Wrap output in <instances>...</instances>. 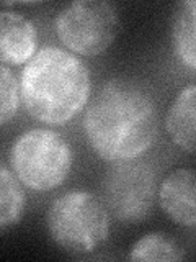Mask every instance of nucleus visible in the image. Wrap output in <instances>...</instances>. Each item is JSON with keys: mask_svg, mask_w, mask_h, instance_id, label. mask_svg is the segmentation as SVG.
Here are the masks:
<instances>
[{"mask_svg": "<svg viewBox=\"0 0 196 262\" xmlns=\"http://www.w3.org/2000/svg\"><path fill=\"white\" fill-rule=\"evenodd\" d=\"M85 106L84 133L100 159L133 161L154 146L157 106L149 90L134 79H110Z\"/></svg>", "mask_w": 196, "mask_h": 262, "instance_id": "nucleus-1", "label": "nucleus"}, {"mask_svg": "<svg viewBox=\"0 0 196 262\" xmlns=\"http://www.w3.org/2000/svg\"><path fill=\"white\" fill-rule=\"evenodd\" d=\"M20 103L31 118L61 126L85 108L92 94L87 64L57 46H44L23 66Z\"/></svg>", "mask_w": 196, "mask_h": 262, "instance_id": "nucleus-2", "label": "nucleus"}, {"mask_svg": "<svg viewBox=\"0 0 196 262\" xmlns=\"http://www.w3.org/2000/svg\"><path fill=\"white\" fill-rule=\"evenodd\" d=\"M46 231L61 251L87 256L98 251L111 233V215L100 196L88 190H69L49 203Z\"/></svg>", "mask_w": 196, "mask_h": 262, "instance_id": "nucleus-3", "label": "nucleus"}, {"mask_svg": "<svg viewBox=\"0 0 196 262\" xmlns=\"http://www.w3.org/2000/svg\"><path fill=\"white\" fill-rule=\"evenodd\" d=\"M8 164L23 187L51 192L67 180L74 152L69 141L49 128H33L12 143Z\"/></svg>", "mask_w": 196, "mask_h": 262, "instance_id": "nucleus-4", "label": "nucleus"}, {"mask_svg": "<svg viewBox=\"0 0 196 262\" xmlns=\"http://www.w3.org/2000/svg\"><path fill=\"white\" fill-rule=\"evenodd\" d=\"M56 35L67 51L93 57L108 49L121 30L119 12L106 0H76L62 7L54 20Z\"/></svg>", "mask_w": 196, "mask_h": 262, "instance_id": "nucleus-5", "label": "nucleus"}, {"mask_svg": "<svg viewBox=\"0 0 196 262\" xmlns=\"http://www.w3.org/2000/svg\"><path fill=\"white\" fill-rule=\"evenodd\" d=\"M157 199V179L149 162L133 159L113 162L102 182V202L111 220L136 225L152 213Z\"/></svg>", "mask_w": 196, "mask_h": 262, "instance_id": "nucleus-6", "label": "nucleus"}, {"mask_svg": "<svg viewBox=\"0 0 196 262\" xmlns=\"http://www.w3.org/2000/svg\"><path fill=\"white\" fill-rule=\"evenodd\" d=\"M160 210L175 225L193 229L196 226V176L193 169L172 170L159 184L157 199Z\"/></svg>", "mask_w": 196, "mask_h": 262, "instance_id": "nucleus-7", "label": "nucleus"}, {"mask_svg": "<svg viewBox=\"0 0 196 262\" xmlns=\"http://www.w3.org/2000/svg\"><path fill=\"white\" fill-rule=\"evenodd\" d=\"M36 23L16 10H0V62L24 66L38 53Z\"/></svg>", "mask_w": 196, "mask_h": 262, "instance_id": "nucleus-8", "label": "nucleus"}, {"mask_svg": "<svg viewBox=\"0 0 196 262\" xmlns=\"http://www.w3.org/2000/svg\"><path fill=\"white\" fill-rule=\"evenodd\" d=\"M196 85L183 87L172 102L165 115V129L170 139L180 149L194 152V129H196Z\"/></svg>", "mask_w": 196, "mask_h": 262, "instance_id": "nucleus-9", "label": "nucleus"}, {"mask_svg": "<svg viewBox=\"0 0 196 262\" xmlns=\"http://www.w3.org/2000/svg\"><path fill=\"white\" fill-rule=\"evenodd\" d=\"M172 48L177 59L191 72L196 71V4L178 2L172 13Z\"/></svg>", "mask_w": 196, "mask_h": 262, "instance_id": "nucleus-10", "label": "nucleus"}, {"mask_svg": "<svg viewBox=\"0 0 196 262\" xmlns=\"http://www.w3.org/2000/svg\"><path fill=\"white\" fill-rule=\"evenodd\" d=\"M24 210H27V195L23 185L12 169L0 162V231L18 225Z\"/></svg>", "mask_w": 196, "mask_h": 262, "instance_id": "nucleus-11", "label": "nucleus"}, {"mask_svg": "<svg viewBox=\"0 0 196 262\" xmlns=\"http://www.w3.org/2000/svg\"><path fill=\"white\" fill-rule=\"evenodd\" d=\"M129 260H182L185 259V251L174 236L163 231H151L133 244Z\"/></svg>", "mask_w": 196, "mask_h": 262, "instance_id": "nucleus-12", "label": "nucleus"}, {"mask_svg": "<svg viewBox=\"0 0 196 262\" xmlns=\"http://www.w3.org/2000/svg\"><path fill=\"white\" fill-rule=\"evenodd\" d=\"M20 108V84L8 66L0 62V128L10 123Z\"/></svg>", "mask_w": 196, "mask_h": 262, "instance_id": "nucleus-13", "label": "nucleus"}]
</instances>
